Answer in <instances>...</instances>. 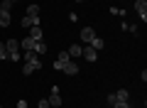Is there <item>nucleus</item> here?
Here are the masks:
<instances>
[{
  "label": "nucleus",
  "instance_id": "1",
  "mask_svg": "<svg viewBox=\"0 0 147 108\" xmlns=\"http://www.w3.org/2000/svg\"><path fill=\"white\" fill-rule=\"evenodd\" d=\"M39 69H42L39 54H34V52H25V67H22V74H25V76H30V74L39 71Z\"/></svg>",
  "mask_w": 147,
  "mask_h": 108
},
{
  "label": "nucleus",
  "instance_id": "2",
  "mask_svg": "<svg viewBox=\"0 0 147 108\" xmlns=\"http://www.w3.org/2000/svg\"><path fill=\"white\" fill-rule=\"evenodd\" d=\"M5 49H7V62H20L22 54L17 52V49H20V42H17V39H7L5 42Z\"/></svg>",
  "mask_w": 147,
  "mask_h": 108
},
{
  "label": "nucleus",
  "instance_id": "3",
  "mask_svg": "<svg viewBox=\"0 0 147 108\" xmlns=\"http://www.w3.org/2000/svg\"><path fill=\"white\" fill-rule=\"evenodd\" d=\"M81 57H84L86 62H96V59H98V52H96L91 44H84L81 47Z\"/></svg>",
  "mask_w": 147,
  "mask_h": 108
},
{
  "label": "nucleus",
  "instance_id": "4",
  "mask_svg": "<svg viewBox=\"0 0 147 108\" xmlns=\"http://www.w3.org/2000/svg\"><path fill=\"white\" fill-rule=\"evenodd\" d=\"M135 12L140 15L142 22H147V3L145 0H135Z\"/></svg>",
  "mask_w": 147,
  "mask_h": 108
},
{
  "label": "nucleus",
  "instance_id": "5",
  "mask_svg": "<svg viewBox=\"0 0 147 108\" xmlns=\"http://www.w3.org/2000/svg\"><path fill=\"white\" fill-rule=\"evenodd\" d=\"M93 37H96V30H93V27H84V30H81V39H84V44H91Z\"/></svg>",
  "mask_w": 147,
  "mask_h": 108
},
{
  "label": "nucleus",
  "instance_id": "6",
  "mask_svg": "<svg viewBox=\"0 0 147 108\" xmlns=\"http://www.w3.org/2000/svg\"><path fill=\"white\" fill-rule=\"evenodd\" d=\"M47 101H49V106H54V108L61 106V96H59V88L57 86H52V96H49Z\"/></svg>",
  "mask_w": 147,
  "mask_h": 108
},
{
  "label": "nucleus",
  "instance_id": "7",
  "mask_svg": "<svg viewBox=\"0 0 147 108\" xmlns=\"http://www.w3.org/2000/svg\"><path fill=\"white\" fill-rule=\"evenodd\" d=\"M69 59H71V57H69V52H61V54L57 57V62H54V69H57V71H61V69H64V64H66Z\"/></svg>",
  "mask_w": 147,
  "mask_h": 108
},
{
  "label": "nucleus",
  "instance_id": "8",
  "mask_svg": "<svg viewBox=\"0 0 147 108\" xmlns=\"http://www.w3.org/2000/svg\"><path fill=\"white\" fill-rule=\"evenodd\" d=\"M39 25V15H25L22 17V27H37Z\"/></svg>",
  "mask_w": 147,
  "mask_h": 108
},
{
  "label": "nucleus",
  "instance_id": "9",
  "mask_svg": "<svg viewBox=\"0 0 147 108\" xmlns=\"http://www.w3.org/2000/svg\"><path fill=\"white\" fill-rule=\"evenodd\" d=\"M64 74H69V76H76V74H79V64L69 59V62L64 64Z\"/></svg>",
  "mask_w": 147,
  "mask_h": 108
},
{
  "label": "nucleus",
  "instance_id": "10",
  "mask_svg": "<svg viewBox=\"0 0 147 108\" xmlns=\"http://www.w3.org/2000/svg\"><path fill=\"white\" fill-rule=\"evenodd\" d=\"M34 54H47V44H44V39H34Z\"/></svg>",
  "mask_w": 147,
  "mask_h": 108
},
{
  "label": "nucleus",
  "instance_id": "11",
  "mask_svg": "<svg viewBox=\"0 0 147 108\" xmlns=\"http://www.w3.org/2000/svg\"><path fill=\"white\" fill-rule=\"evenodd\" d=\"M20 47H22L25 52H32V49H34V39H32V37H25V39L20 42Z\"/></svg>",
  "mask_w": 147,
  "mask_h": 108
},
{
  "label": "nucleus",
  "instance_id": "12",
  "mask_svg": "<svg viewBox=\"0 0 147 108\" xmlns=\"http://www.w3.org/2000/svg\"><path fill=\"white\" fill-rule=\"evenodd\" d=\"M10 20H12V17H10V12L0 10V27H7V25H10Z\"/></svg>",
  "mask_w": 147,
  "mask_h": 108
},
{
  "label": "nucleus",
  "instance_id": "13",
  "mask_svg": "<svg viewBox=\"0 0 147 108\" xmlns=\"http://www.w3.org/2000/svg\"><path fill=\"white\" fill-rule=\"evenodd\" d=\"M30 37H32V39H42V27H39V25L30 27Z\"/></svg>",
  "mask_w": 147,
  "mask_h": 108
},
{
  "label": "nucleus",
  "instance_id": "14",
  "mask_svg": "<svg viewBox=\"0 0 147 108\" xmlns=\"http://www.w3.org/2000/svg\"><path fill=\"white\" fill-rule=\"evenodd\" d=\"M66 52H69V57H81V44H71Z\"/></svg>",
  "mask_w": 147,
  "mask_h": 108
},
{
  "label": "nucleus",
  "instance_id": "15",
  "mask_svg": "<svg viewBox=\"0 0 147 108\" xmlns=\"http://www.w3.org/2000/svg\"><path fill=\"white\" fill-rule=\"evenodd\" d=\"M115 101H130V93L125 88H120V91H115Z\"/></svg>",
  "mask_w": 147,
  "mask_h": 108
},
{
  "label": "nucleus",
  "instance_id": "16",
  "mask_svg": "<svg viewBox=\"0 0 147 108\" xmlns=\"http://www.w3.org/2000/svg\"><path fill=\"white\" fill-rule=\"evenodd\" d=\"M91 47H93L96 52H100V49H103V39H100V37L96 35V37H93V42H91Z\"/></svg>",
  "mask_w": 147,
  "mask_h": 108
},
{
  "label": "nucleus",
  "instance_id": "17",
  "mask_svg": "<svg viewBox=\"0 0 147 108\" xmlns=\"http://www.w3.org/2000/svg\"><path fill=\"white\" fill-rule=\"evenodd\" d=\"M110 108H130V101H115L110 103Z\"/></svg>",
  "mask_w": 147,
  "mask_h": 108
},
{
  "label": "nucleus",
  "instance_id": "18",
  "mask_svg": "<svg viewBox=\"0 0 147 108\" xmlns=\"http://www.w3.org/2000/svg\"><path fill=\"white\" fill-rule=\"evenodd\" d=\"M15 5V3H12V0H3V3H0V10H5V12H10V7Z\"/></svg>",
  "mask_w": 147,
  "mask_h": 108
},
{
  "label": "nucleus",
  "instance_id": "19",
  "mask_svg": "<svg viewBox=\"0 0 147 108\" xmlns=\"http://www.w3.org/2000/svg\"><path fill=\"white\" fill-rule=\"evenodd\" d=\"M27 15H39V5H34V3H32V5L27 7Z\"/></svg>",
  "mask_w": 147,
  "mask_h": 108
},
{
  "label": "nucleus",
  "instance_id": "20",
  "mask_svg": "<svg viewBox=\"0 0 147 108\" xmlns=\"http://www.w3.org/2000/svg\"><path fill=\"white\" fill-rule=\"evenodd\" d=\"M0 59H3V62L7 59V49H5V44H3V42H0Z\"/></svg>",
  "mask_w": 147,
  "mask_h": 108
},
{
  "label": "nucleus",
  "instance_id": "21",
  "mask_svg": "<svg viewBox=\"0 0 147 108\" xmlns=\"http://www.w3.org/2000/svg\"><path fill=\"white\" fill-rule=\"evenodd\" d=\"M39 108H49V101H47V98H42V101H39Z\"/></svg>",
  "mask_w": 147,
  "mask_h": 108
},
{
  "label": "nucleus",
  "instance_id": "22",
  "mask_svg": "<svg viewBox=\"0 0 147 108\" xmlns=\"http://www.w3.org/2000/svg\"><path fill=\"white\" fill-rule=\"evenodd\" d=\"M17 108H27V101L22 98V101H17Z\"/></svg>",
  "mask_w": 147,
  "mask_h": 108
},
{
  "label": "nucleus",
  "instance_id": "23",
  "mask_svg": "<svg viewBox=\"0 0 147 108\" xmlns=\"http://www.w3.org/2000/svg\"><path fill=\"white\" fill-rule=\"evenodd\" d=\"M76 3H86V0H76Z\"/></svg>",
  "mask_w": 147,
  "mask_h": 108
},
{
  "label": "nucleus",
  "instance_id": "24",
  "mask_svg": "<svg viewBox=\"0 0 147 108\" xmlns=\"http://www.w3.org/2000/svg\"><path fill=\"white\" fill-rule=\"evenodd\" d=\"M12 3H17V0H12Z\"/></svg>",
  "mask_w": 147,
  "mask_h": 108
},
{
  "label": "nucleus",
  "instance_id": "25",
  "mask_svg": "<svg viewBox=\"0 0 147 108\" xmlns=\"http://www.w3.org/2000/svg\"><path fill=\"white\" fill-rule=\"evenodd\" d=\"M49 108H54V106H49Z\"/></svg>",
  "mask_w": 147,
  "mask_h": 108
},
{
  "label": "nucleus",
  "instance_id": "26",
  "mask_svg": "<svg viewBox=\"0 0 147 108\" xmlns=\"http://www.w3.org/2000/svg\"><path fill=\"white\" fill-rule=\"evenodd\" d=\"M0 3H3V0H0Z\"/></svg>",
  "mask_w": 147,
  "mask_h": 108
},
{
  "label": "nucleus",
  "instance_id": "27",
  "mask_svg": "<svg viewBox=\"0 0 147 108\" xmlns=\"http://www.w3.org/2000/svg\"><path fill=\"white\" fill-rule=\"evenodd\" d=\"M0 108H3V106H0Z\"/></svg>",
  "mask_w": 147,
  "mask_h": 108
}]
</instances>
